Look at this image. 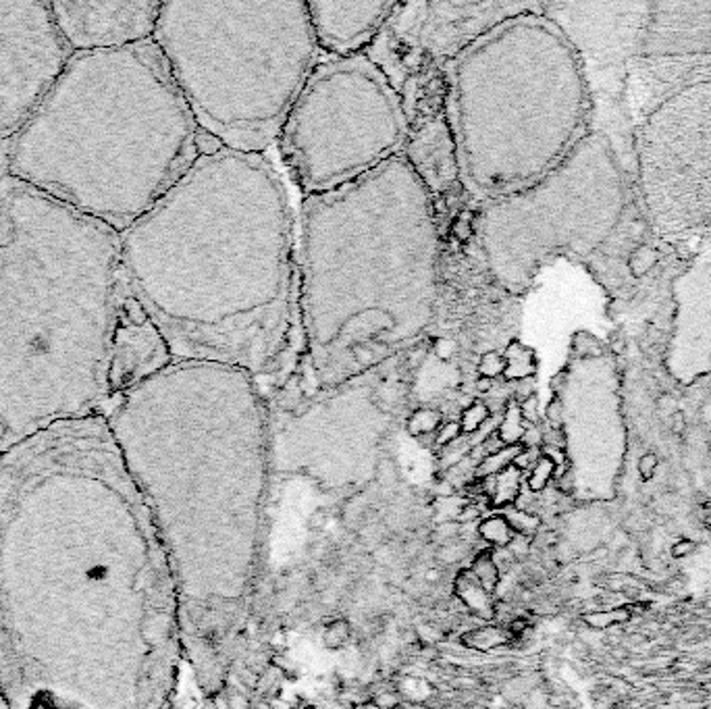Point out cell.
Returning a JSON list of instances; mask_svg holds the SVG:
<instances>
[{
  "mask_svg": "<svg viewBox=\"0 0 711 709\" xmlns=\"http://www.w3.org/2000/svg\"><path fill=\"white\" fill-rule=\"evenodd\" d=\"M703 520H705L707 528H710V531H711V508H710V510H707V516H705V518H703Z\"/></svg>",
  "mask_w": 711,
  "mask_h": 709,
  "instance_id": "cell-41",
  "label": "cell"
},
{
  "mask_svg": "<svg viewBox=\"0 0 711 709\" xmlns=\"http://www.w3.org/2000/svg\"><path fill=\"white\" fill-rule=\"evenodd\" d=\"M163 2L60 0L50 2L56 29L71 55L136 46L154 38Z\"/></svg>",
  "mask_w": 711,
  "mask_h": 709,
  "instance_id": "cell-14",
  "label": "cell"
},
{
  "mask_svg": "<svg viewBox=\"0 0 711 709\" xmlns=\"http://www.w3.org/2000/svg\"><path fill=\"white\" fill-rule=\"evenodd\" d=\"M518 298L493 277L470 238L443 244L437 306L429 337L458 341L472 358H485L508 343L518 327Z\"/></svg>",
  "mask_w": 711,
  "mask_h": 709,
  "instance_id": "cell-11",
  "label": "cell"
},
{
  "mask_svg": "<svg viewBox=\"0 0 711 709\" xmlns=\"http://www.w3.org/2000/svg\"><path fill=\"white\" fill-rule=\"evenodd\" d=\"M454 593L456 599L462 603L466 612L481 620V622H493L497 618V603H495V595H491L489 591H485L481 587V582L472 576V572L464 568L456 574L454 578Z\"/></svg>",
  "mask_w": 711,
  "mask_h": 709,
  "instance_id": "cell-19",
  "label": "cell"
},
{
  "mask_svg": "<svg viewBox=\"0 0 711 709\" xmlns=\"http://www.w3.org/2000/svg\"><path fill=\"white\" fill-rule=\"evenodd\" d=\"M632 152L656 235L711 227V75L659 100L634 129Z\"/></svg>",
  "mask_w": 711,
  "mask_h": 709,
  "instance_id": "cell-9",
  "label": "cell"
},
{
  "mask_svg": "<svg viewBox=\"0 0 711 709\" xmlns=\"http://www.w3.org/2000/svg\"><path fill=\"white\" fill-rule=\"evenodd\" d=\"M460 433H462L460 422H443L441 429L437 431V435H435V445L437 447H449L451 443H456V439H458Z\"/></svg>",
  "mask_w": 711,
  "mask_h": 709,
  "instance_id": "cell-35",
  "label": "cell"
},
{
  "mask_svg": "<svg viewBox=\"0 0 711 709\" xmlns=\"http://www.w3.org/2000/svg\"><path fill=\"white\" fill-rule=\"evenodd\" d=\"M526 13H543V2H395L366 56L400 92L416 80L445 73L487 31Z\"/></svg>",
  "mask_w": 711,
  "mask_h": 709,
  "instance_id": "cell-10",
  "label": "cell"
},
{
  "mask_svg": "<svg viewBox=\"0 0 711 709\" xmlns=\"http://www.w3.org/2000/svg\"><path fill=\"white\" fill-rule=\"evenodd\" d=\"M657 466H659V458H657V454H653V452H647V454H643V456L638 458V464H636L641 479H643V481H651V479L656 476Z\"/></svg>",
  "mask_w": 711,
  "mask_h": 709,
  "instance_id": "cell-37",
  "label": "cell"
},
{
  "mask_svg": "<svg viewBox=\"0 0 711 709\" xmlns=\"http://www.w3.org/2000/svg\"><path fill=\"white\" fill-rule=\"evenodd\" d=\"M410 134L397 87L366 55L319 60L277 139L306 196L337 190L402 156Z\"/></svg>",
  "mask_w": 711,
  "mask_h": 709,
  "instance_id": "cell-8",
  "label": "cell"
},
{
  "mask_svg": "<svg viewBox=\"0 0 711 709\" xmlns=\"http://www.w3.org/2000/svg\"><path fill=\"white\" fill-rule=\"evenodd\" d=\"M555 472L557 466L553 464L551 458H547L545 454H541V458L537 460V464L528 470L526 474V489L535 495H541L543 491H547V487L555 481Z\"/></svg>",
  "mask_w": 711,
  "mask_h": 709,
  "instance_id": "cell-28",
  "label": "cell"
},
{
  "mask_svg": "<svg viewBox=\"0 0 711 709\" xmlns=\"http://www.w3.org/2000/svg\"><path fill=\"white\" fill-rule=\"evenodd\" d=\"M443 425V414L437 408L431 406H420L408 412L404 427L410 437H427L437 435V431Z\"/></svg>",
  "mask_w": 711,
  "mask_h": 709,
  "instance_id": "cell-24",
  "label": "cell"
},
{
  "mask_svg": "<svg viewBox=\"0 0 711 709\" xmlns=\"http://www.w3.org/2000/svg\"><path fill=\"white\" fill-rule=\"evenodd\" d=\"M123 279V277H121ZM173 362L163 333L150 321L125 283L117 306L109 358L110 395H121L146 379L154 377Z\"/></svg>",
  "mask_w": 711,
  "mask_h": 709,
  "instance_id": "cell-16",
  "label": "cell"
},
{
  "mask_svg": "<svg viewBox=\"0 0 711 709\" xmlns=\"http://www.w3.org/2000/svg\"><path fill=\"white\" fill-rule=\"evenodd\" d=\"M697 549H699V545H697L695 539L680 537V539L674 541V545L670 547V553H672L674 560H688V558H693L697 553Z\"/></svg>",
  "mask_w": 711,
  "mask_h": 709,
  "instance_id": "cell-36",
  "label": "cell"
},
{
  "mask_svg": "<svg viewBox=\"0 0 711 709\" xmlns=\"http://www.w3.org/2000/svg\"><path fill=\"white\" fill-rule=\"evenodd\" d=\"M370 703L377 709H397L402 705V695L395 688H385L370 697Z\"/></svg>",
  "mask_w": 711,
  "mask_h": 709,
  "instance_id": "cell-34",
  "label": "cell"
},
{
  "mask_svg": "<svg viewBox=\"0 0 711 709\" xmlns=\"http://www.w3.org/2000/svg\"><path fill=\"white\" fill-rule=\"evenodd\" d=\"M476 551H472V545L464 541V539H458L454 543H447V545L437 547L435 551V558L437 562H441L443 566H456L460 564L462 560H470Z\"/></svg>",
  "mask_w": 711,
  "mask_h": 709,
  "instance_id": "cell-30",
  "label": "cell"
},
{
  "mask_svg": "<svg viewBox=\"0 0 711 709\" xmlns=\"http://www.w3.org/2000/svg\"><path fill=\"white\" fill-rule=\"evenodd\" d=\"M319 53L328 58L362 55L387 23L395 2H306Z\"/></svg>",
  "mask_w": 711,
  "mask_h": 709,
  "instance_id": "cell-17",
  "label": "cell"
},
{
  "mask_svg": "<svg viewBox=\"0 0 711 709\" xmlns=\"http://www.w3.org/2000/svg\"><path fill=\"white\" fill-rule=\"evenodd\" d=\"M674 327L665 352V371L680 385L711 373V247L672 281Z\"/></svg>",
  "mask_w": 711,
  "mask_h": 709,
  "instance_id": "cell-15",
  "label": "cell"
},
{
  "mask_svg": "<svg viewBox=\"0 0 711 709\" xmlns=\"http://www.w3.org/2000/svg\"><path fill=\"white\" fill-rule=\"evenodd\" d=\"M653 2H549L551 19L574 48L589 96L620 100L626 63L641 53ZM591 98V102L597 98Z\"/></svg>",
  "mask_w": 711,
  "mask_h": 709,
  "instance_id": "cell-13",
  "label": "cell"
},
{
  "mask_svg": "<svg viewBox=\"0 0 711 709\" xmlns=\"http://www.w3.org/2000/svg\"><path fill=\"white\" fill-rule=\"evenodd\" d=\"M445 112L476 206L545 177L591 129L578 56L545 13L495 26L451 60Z\"/></svg>",
  "mask_w": 711,
  "mask_h": 709,
  "instance_id": "cell-5",
  "label": "cell"
},
{
  "mask_svg": "<svg viewBox=\"0 0 711 709\" xmlns=\"http://www.w3.org/2000/svg\"><path fill=\"white\" fill-rule=\"evenodd\" d=\"M154 44L198 129L227 150L256 152L279 139L319 65L308 4L163 2Z\"/></svg>",
  "mask_w": 711,
  "mask_h": 709,
  "instance_id": "cell-6",
  "label": "cell"
},
{
  "mask_svg": "<svg viewBox=\"0 0 711 709\" xmlns=\"http://www.w3.org/2000/svg\"><path fill=\"white\" fill-rule=\"evenodd\" d=\"M327 524H328L327 508H316V510L308 516V528L314 531V533H323Z\"/></svg>",
  "mask_w": 711,
  "mask_h": 709,
  "instance_id": "cell-38",
  "label": "cell"
},
{
  "mask_svg": "<svg viewBox=\"0 0 711 709\" xmlns=\"http://www.w3.org/2000/svg\"><path fill=\"white\" fill-rule=\"evenodd\" d=\"M352 634H354V627L350 624V620H346V618H333L323 628L321 639H323V645L327 647L328 651H341V649H346L350 645Z\"/></svg>",
  "mask_w": 711,
  "mask_h": 709,
  "instance_id": "cell-27",
  "label": "cell"
},
{
  "mask_svg": "<svg viewBox=\"0 0 711 709\" xmlns=\"http://www.w3.org/2000/svg\"><path fill=\"white\" fill-rule=\"evenodd\" d=\"M489 418V408L483 402H474L462 412L460 418V429L462 433H476Z\"/></svg>",
  "mask_w": 711,
  "mask_h": 709,
  "instance_id": "cell-32",
  "label": "cell"
},
{
  "mask_svg": "<svg viewBox=\"0 0 711 709\" xmlns=\"http://www.w3.org/2000/svg\"><path fill=\"white\" fill-rule=\"evenodd\" d=\"M503 518L508 520V524L512 526L514 535H520V537H528V539H535L539 533H541V516L533 514V512H526L522 508H506L501 510Z\"/></svg>",
  "mask_w": 711,
  "mask_h": 709,
  "instance_id": "cell-26",
  "label": "cell"
},
{
  "mask_svg": "<svg viewBox=\"0 0 711 709\" xmlns=\"http://www.w3.org/2000/svg\"><path fill=\"white\" fill-rule=\"evenodd\" d=\"M493 487L489 489V506L495 510H506L516 506L522 493V472L512 464L499 474L491 476Z\"/></svg>",
  "mask_w": 711,
  "mask_h": 709,
  "instance_id": "cell-20",
  "label": "cell"
},
{
  "mask_svg": "<svg viewBox=\"0 0 711 709\" xmlns=\"http://www.w3.org/2000/svg\"><path fill=\"white\" fill-rule=\"evenodd\" d=\"M512 639L508 634L506 627L499 624H481V627L470 628L462 634V643L468 649L479 651V654H489L503 645H508Z\"/></svg>",
  "mask_w": 711,
  "mask_h": 709,
  "instance_id": "cell-21",
  "label": "cell"
},
{
  "mask_svg": "<svg viewBox=\"0 0 711 709\" xmlns=\"http://www.w3.org/2000/svg\"><path fill=\"white\" fill-rule=\"evenodd\" d=\"M670 431H672L674 435H680V433L686 431V416H684L680 410H676V412L670 416Z\"/></svg>",
  "mask_w": 711,
  "mask_h": 709,
  "instance_id": "cell-40",
  "label": "cell"
},
{
  "mask_svg": "<svg viewBox=\"0 0 711 709\" xmlns=\"http://www.w3.org/2000/svg\"><path fill=\"white\" fill-rule=\"evenodd\" d=\"M468 570H470L472 576L481 582V587H483L485 591H489L491 595L497 593V589H499V585H501V572H499V568H497L495 562H493L491 549H489V547L476 551V553L470 558Z\"/></svg>",
  "mask_w": 711,
  "mask_h": 709,
  "instance_id": "cell-23",
  "label": "cell"
},
{
  "mask_svg": "<svg viewBox=\"0 0 711 709\" xmlns=\"http://www.w3.org/2000/svg\"><path fill=\"white\" fill-rule=\"evenodd\" d=\"M659 258H661V256H659V252H657L656 247L645 246V244L638 246L629 256L630 274H632L634 279H641V277H645L647 273H651L653 267H657Z\"/></svg>",
  "mask_w": 711,
  "mask_h": 709,
  "instance_id": "cell-29",
  "label": "cell"
},
{
  "mask_svg": "<svg viewBox=\"0 0 711 709\" xmlns=\"http://www.w3.org/2000/svg\"><path fill=\"white\" fill-rule=\"evenodd\" d=\"M69 58L50 2H0V139L21 132Z\"/></svg>",
  "mask_w": 711,
  "mask_h": 709,
  "instance_id": "cell-12",
  "label": "cell"
},
{
  "mask_svg": "<svg viewBox=\"0 0 711 709\" xmlns=\"http://www.w3.org/2000/svg\"><path fill=\"white\" fill-rule=\"evenodd\" d=\"M508 549L512 551V555H514L516 560H520V558H526V555L530 553V549H533V539L516 535V537L512 539V543L508 545Z\"/></svg>",
  "mask_w": 711,
  "mask_h": 709,
  "instance_id": "cell-39",
  "label": "cell"
},
{
  "mask_svg": "<svg viewBox=\"0 0 711 709\" xmlns=\"http://www.w3.org/2000/svg\"><path fill=\"white\" fill-rule=\"evenodd\" d=\"M711 55V2H653L638 56Z\"/></svg>",
  "mask_w": 711,
  "mask_h": 709,
  "instance_id": "cell-18",
  "label": "cell"
},
{
  "mask_svg": "<svg viewBox=\"0 0 711 709\" xmlns=\"http://www.w3.org/2000/svg\"><path fill=\"white\" fill-rule=\"evenodd\" d=\"M443 238L406 156L325 193L298 217L300 366L316 389L356 379L429 337Z\"/></svg>",
  "mask_w": 711,
  "mask_h": 709,
  "instance_id": "cell-2",
  "label": "cell"
},
{
  "mask_svg": "<svg viewBox=\"0 0 711 709\" xmlns=\"http://www.w3.org/2000/svg\"><path fill=\"white\" fill-rule=\"evenodd\" d=\"M198 134L154 40L71 55L11 139L6 177L123 233L200 159Z\"/></svg>",
  "mask_w": 711,
  "mask_h": 709,
  "instance_id": "cell-4",
  "label": "cell"
},
{
  "mask_svg": "<svg viewBox=\"0 0 711 709\" xmlns=\"http://www.w3.org/2000/svg\"><path fill=\"white\" fill-rule=\"evenodd\" d=\"M429 537L437 547L454 543V541L462 539V524L458 520H439L437 524L431 528Z\"/></svg>",
  "mask_w": 711,
  "mask_h": 709,
  "instance_id": "cell-31",
  "label": "cell"
},
{
  "mask_svg": "<svg viewBox=\"0 0 711 709\" xmlns=\"http://www.w3.org/2000/svg\"><path fill=\"white\" fill-rule=\"evenodd\" d=\"M626 181L602 132L589 129L564 161L524 190L479 204L470 242L497 283L522 298L555 258H587L618 229Z\"/></svg>",
  "mask_w": 711,
  "mask_h": 709,
  "instance_id": "cell-7",
  "label": "cell"
},
{
  "mask_svg": "<svg viewBox=\"0 0 711 709\" xmlns=\"http://www.w3.org/2000/svg\"><path fill=\"white\" fill-rule=\"evenodd\" d=\"M121 277L173 360L281 375L300 335L298 220L267 154L220 150L121 233Z\"/></svg>",
  "mask_w": 711,
  "mask_h": 709,
  "instance_id": "cell-1",
  "label": "cell"
},
{
  "mask_svg": "<svg viewBox=\"0 0 711 709\" xmlns=\"http://www.w3.org/2000/svg\"><path fill=\"white\" fill-rule=\"evenodd\" d=\"M414 634H416V641H420L422 645H437L439 641L443 639V630L435 622L416 624L414 627Z\"/></svg>",
  "mask_w": 711,
  "mask_h": 709,
  "instance_id": "cell-33",
  "label": "cell"
},
{
  "mask_svg": "<svg viewBox=\"0 0 711 709\" xmlns=\"http://www.w3.org/2000/svg\"><path fill=\"white\" fill-rule=\"evenodd\" d=\"M121 233L0 181V449L110 395Z\"/></svg>",
  "mask_w": 711,
  "mask_h": 709,
  "instance_id": "cell-3",
  "label": "cell"
},
{
  "mask_svg": "<svg viewBox=\"0 0 711 709\" xmlns=\"http://www.w3.org/2000/svg\"><path fill=\"white\" fill-rule=\"evenodd\" d=\"M476 533H479V539L489 549H503V547L510 545L512 539L516 537L512 526L508 524V520L503 518L501 512L483 516L476 524Z\"/></svg>",
  "mask_w": 711,
  "mask_h": 709,
  "instance_id": "cell-22",
  "label": "cell"
},
{
  "mask_svg": "<svg viewBox=\"0 0 711 709\" xmlns=\"http://www.w3.org/2000/svg\"><path fill=\"white\" fill-rule=\"evenodd\" d=\"M580 618H582V622L589 628L607 630V628L629 624L634 616H632V609H630L629 603H624V605H614V607H603V609H595V612H587Z\"/></svg>",
  "mask_w": 711,
  "mask_h": 709,
  "instance_id": "cell-25",
  "label": "cell"
}]
</instances>
